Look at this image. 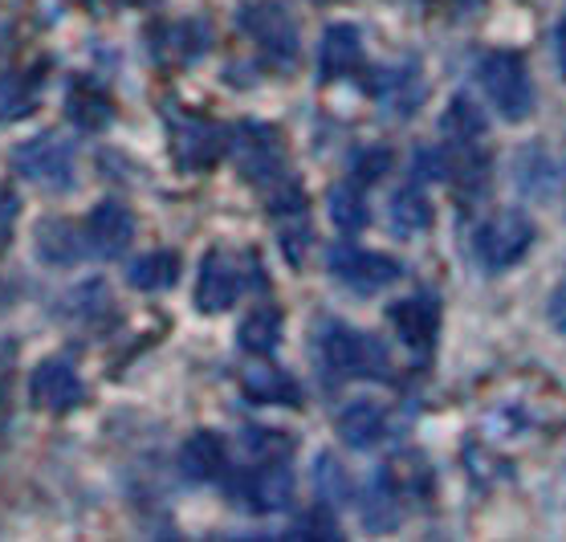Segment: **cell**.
I'll return each instance as SVG.
<instances>
[{"instance_id": "44dd1931", "label": "cell", "mask_w": 566, "mask_h": 542, "mask_svg": "<svg viewBox=\"0 0 566 542\" xmlns=\"http://www.w3.org/2000/svg\"><path fill=\"white\" fill-rule=\"evenodd\" d=\"M331 220H335L343 232H363V229H367L371 208H367L363 184H335V188H331Z\"/></svg>"}, {"instance_id": "836d02e7", "label": "cell", "mask_w": 566, "mask_h": 542, "mask_svg": "<svg viewBox=\"0 0 566 542\" xmlns=\"http://www.w3.org/2000/svg\"><path fill=\"white\" fill-rule=\"evenodd\" d=\"M17 212H21V200H17V196L9 192V188H0V249L13 241Z\"/></svg>"}, {"instance_id": "603a6c76", "label": "cell", "mask_w": 566, "mask_h": 542, "mask_svg": "<svg viewBox=\"0 0 566 542\" xmlns=\"http://www.w3.org/2000/svg\"><path fill=\"white\" fill-rule=\"evenodd\" d=\"M65 118L74 123L77 131H103L111 118H115V106L106 103L98 91H86V86H74V94L65 98Z\"/></svg>"}, {"instance_id": "5b68a950", "label": "cell", "mask_w": 566, "mask_h": 542, "mask_svg": "<svg viewBox=\"0 0 566 542\" xmlns=\"http://www.w3.org/2000/svg\"><path fill=\"white\" fill-rule=\"evenodd\" d=\"M13 168L29 184L62 192V188L74 184V143L65 139L62 131H41V135L25 139L13 152Z\"/></svg>"}, {"instance_id": "8992f818", "label": "cell", "mask_w": 566, "mask_h": 542, "mask_svg": "<svg viewBox=\"0 0 566 542\" xmlns=\"http://www.w3.org/2000/svg\"><path fill=\"white\" fill-rule=\"evenodd\" d=\"M229 152L245 180L265 184V188L285 180V143L270 123H245V127L229 131Z\"/></svg>"}, {"instance_id": "83f0119b", "label": "cell", "mask_w": 566, "mask_h": 542, "mask_svg": "<svg viewBox=\"0 0 566 542\" xmlns=\"http://www.w3.org/2000/svg\"><path fill=\"white\" fill-rule=\"evenodd\" d=\"M65 310L77 314V319H98L103 310H111V290H106L103 278H91V282H82L70 290L65 298Z\"/></svg>"}, {"instance_id": "277c9868", "label": "cell", "mask_w": 566, "mask_h": 542, "mask_svg": "<svg viewBox=\"0 0 566 542\" xmlns=\"http://www.w3.org/2000/svg\"><path fill=\"white\" fill-rule=\"evenodd\" d=\"M534 246V220L517 208H505L497 217H490L473 237V253L485 273H502L510 265L526 258V249Z\"/></svg>"}, {"instance_id": "1f68e13d", "label": "cell", "mask_w": 566, "mask_h": 542, "mask_svg": "<svg viewBox=\"0 0 566 542\" xmlns=\"http://www.w3.org/2000/svg\"><path fill=\"white\" fill-rule=\"evenodd\" d=\"M290 534H294V539H338L335 514H331V510H314V514L302 518V527H294Z\"/></svg>"}, {"instance_id": "8fae6325", "label": "cell", "mask_w": 566, "mask_h": 542, "mask_svg": "<svg viewBox=\"0 0 566 542\" xmlns=\"http://www.w3.org/2000/svg\"><path fill=\"white\" fill-rule=\"evenodd\" d=\"M232 498H241L253 514H273L294 502V478L282 461H261V469L232 478Z\"/></svg>"}, {"instance_id": "f1b7e54d", "label": "cell", "mask_w": 566, "mask_h": 542, "mask_svg": "<svg viewBox=\"0 0 566 542\" xmlns=\"http://www.w3.org/2000/svg\"><path fill=\"white\" fill-rule=\"evenodd\" d=\"M245 449L261 461H285L294 449V437L285 432H270V428H245Z\"/></svg>"}, {"instance_id": "f546056e", "label": "cell", "mask_w": 566, "mask_h": 542, "mask_svg": "<svg viewBox=\"0 0 566 542\" xmlns=\"http://www.w3.org/2000/svg\"><path fill=\"white\" fill-rule=\"evenodd\" d=\"M416 180H449L452 176V155H444L440 147H416Z\"/></svg>"}, {"instance_id": "d6a6232c", "label": "cell", "mask_w": 566, "mask_h": 542, "mask_svg": "<svg viewBox=\"0 0 566 542\" xmlns=\"http://www.w3.org/2000/svg\"><path fill=\"white\" fill-rule=\"evenodd\" d=\"M306 246H310V229H306V220H297V229H294V220L282 229V249H285V258H290V265H302V258H306Z\"/></svg>"}, {"instance_id": "d6986e66", "label": "cell", "mask_w": 566, "mask_h": 542, "mask_svg": "<svg viewBox=\"0 0 566 542\" xmlns=\"http://www.w3.org/2000/svg\"><path fill=\"white\" fill-rule=\"evenodd\" d=\"M387 220H391L396 237L428 232L432 229V200H428L420 188H403V192L391 196V205H387Z\"/></svg>"}, {"instance_id": "4316f807", "label": "cell", "mask_w": 566, "mask_h": 542, "mask_svg": "<svg viewBox=\"0 0 566 542\" xmlns=\"http://www.w3.org/2000/svg\"><path fill=\"white\" fill-rule=\"evenodd\" d=\"M314 486H318V493L326 498V502H347L350 498V478L347 469L338 465V457H331V452H322L318 461H314Z\"/></svg>"}, {"instance_id": "9c48e42d", "label": "cell", "mask_w": 566, "mask_h": 542, "mask_svg": "<svg viewBox=\"0 0 566 542\" xmlns=\"http://www.w3.org/2000/svg\"><path fill=\"white\" fill-rule=\"evenodd\" d=\"M387 323L399 335V343L424 359L428 351L437 347L440 335V302L432 294H412V298H399L396 306L387 310Z\"/></svg>"}, {"instance_id": "2e32d148", "label": "cell", "mask_w": 566, "mask_h": 542, "mask_svg": "<svg viewBox=\"0 0 566 542\" xmlns=\"http://www.w3.org/2000/svg\"><path fill=\"white\" fill-rule=\"evenodd\" d=\"M318 65H322V77L331 82V77H343L350 70H359L363 65V33L355 25H326L322 33V45H318Z\"/></svg>"}, {"instance_id": "30bf717a", "label": "cell", "mask_w": 566, "mask_h": 542, "mask_svg": "<svg viewBox=\"0 0 566 542\" xmlns=\"http://www.w3.org/2000/svg\"><path fill=\"white\" fill-rule=\"evenodd\" d=\"M245 290V273H241V261L232 258L229 249H212L200 265V282H196V310L205 314H224V310L241 298Z\"/></svg>"}, {"instance_id": "52a82bcc", "label": "cell", "mask_w": 566, "mask_h": 542, "mask_svg": "<svg viewBox=\"0 0 566 542\" xmlns=\"http://www.w3.org/2000/svg\"><path fill=\"white\" fill-rule=\"evenodd\" d=\"M229 152V131L217 127L212 118L200 115H176L171 111V155L184 171H205L220 164V155Z\"/></svg>"}, {"instance_id": "7a4b0ae2", "label": "cell", "mask_w": 566, "mask_h": 542, "mask_svg": "<svg viewBox=\"0 0 566 542\" xmlns=\"http://www.w3.org/2000/svg\"><path fill=\"white\" fill-rule=\"evenodd\" d=\"M476 77L490 94V103L497 106V115L510 118V123H522V118L534 111V86H530V70L522 62V53L514 50H493L476 62Z\"/></svg>"}, {"instance_id": "3957f363", "label": "cell", "mask_w": 566, "mask_h": 542, "mask_svg": "<svg viewBox=\"0 0 566 542\" xmlns=\"http://www.w3.org/2000/svg\"><path fill=\"white\" fill-rule=\"evenodd\" d=\"M318 355L326 363V372L335 375H363V379H375V375H387V355L384 347L375 343L371 335L363 331H350L347 323H318Z\"/></svg>"}, {"instance_id": "7c38bea8", "label": "cell", "mask_w": 566, "mask_h": 542, "mask_svg": "<svg viewBox=\"0 0 566 542\" xmlns=\"http://www.w3.org/2000/svg\"><path fill=\"white\" fill-rule=\"evenodd\" d=\"M82 375L74 372L70 359H45L38 372L29 375V400L45 408V413H70L77 400H82Z\"/></svg>"}, {"instance_id": "ba28073f", "label": "cell", "mask_w": 566, "mask_h": 542, "mask_svg": "<svg viewBox=\"0 0 566 542\" xmlns=\"http://www.w3.org/2000/svg\"><path fill=\"white\" fill-rule=\"evenodd\" d=\"M326 265H331V273H335L338 282H347L359 294H375V290L399 282V273H403L396 258H384V253L359 246H335L326 253Z\"/></svg>"}, {"instance_id": "5bb4252c", "label": "cell", "mask_w": 566, "mask_h": 542, "mask_svg": "<svg viewBox=\"0 0 566 542\" xmlns=\"http://www.w3.org/2000/svg\"><path fill=\"white\" fill-rule=\"evenodd\" d=\"M241 392H245L253 404H282V408H297V404H302L297 379L285 375L282 367H273L265 355H258V359L241 372Z\"/></svg>"}, {"instance_id": "7402d4cb", "label": "cell", "mask_w": 566, "mask_h": 542, "mask_svg": "<svg viewBox=\"0 0 566 542\" xmlns=\"http://www.w3.org/2000/svg\"><path fill=\"white\" fill-rule=\"evenodd\" d=\"M237 338H241V347H245L249 355H273L277 338H282V314H277L273 306L253 310L245 323H241Z\"/></svg>"}, {"instance_id": "e575fe53", "label": "cell", "mask_w": 566, "mask_h": 542, "mask_svg": "<svg viewBox=\"0 0 566 542\" xmlns=\"http://www.w3.org/2000/svg\"><path fill=\"white\" fill-rule=\"evenodd\" d=\"M551 323L558 335H566V278L554 285V294H551Z\"/></svg>"}, {"instance_id": "e0dca14e", "label": "cell", "mask_w": 566, "mask_h": 542, "mask_svg": "<svg viewBox=\"0 0 566 542\" xmlns=\"http://www.w3.org/2000/svg\"><path fill=\"white\" fill-rule=\"evenodd\" d=\"M335 428H338V437H343V445H350V449H371V445H379V437H384L387 416L379 404L359 400V404H350V408H343Z\"/></svg>"}, {"instance_id": "484cf974", "label": "cell", "mask_w": 566, "mask_h": 542, "mask_svg": "<svg viewBox=\"0 0 566 542\" xmlns=\"http://www.w3.org/2000/svg\"><path fill=\"white\" fill-rule=\"evenodd\" d=\"M38 106V91L21 74H0V127H9L17 118H25Z\"/></svg>"}, {"instance_id": "4fadbf2b", "label": "cell", "mask_w": 566, "mask_h": 542, "mask_svg": "<svg viewBox=\"0 0 566 542\" xmlns=\"http://www.w3.org/2000/svg\"><path fill=\"white\" fill-rule=\"evenodd\" d=\"M86 232H91V249L103 258H123L135 241V217L123 200H103L91 208L86 217Z\"/></svg>"}, {"instance_id": "ac0fdd59", "label": "cell", "mask_w": 566, "mask_h": 542, "mask_svg": "<svg viewBox=\"0 0 566 542\" xmlns=\"http://www.w3.org/2000/svg\"><path fill=\"white\" fill-rule=\"evenodd\" d=\"M180 469L184 478L192 481H212L224 469V440L217 437V432H192V437L184 440L180 449Z\"/></svg>"}, {"instance_id": "6da1fadb", "label": "cell", "mask_w": 566, "mask_h": 542, "mask_svg": "<svg viewBox=\"0 0 566 542\" xmlns=\"http://www.w3.org/2000/svg\"><path fill=\"white\" fill-rule=\"evenodd\" d=\"M237 25L273 65H290L297 58L302 33H297V17L285 0H249L237 13Z\"/></svg>"}, {"instance_id": "9a60e30c", "label": "cell", "mask_w": 566, "mask_h": 542, "mask_svg": "<svg viewBox=\"0 0 566 542\" xmlns=\"http://www.w3.org/2000/svg\"><path fill=\"white\" fill-rule=\"evenodd\" d=\"M33 249H38V258L53 270H62V265H77L82 253H86V241H82V232L62 217H50L41 220L38 232H33Z\"/></svg>"}, {"instance_id": "d590c367", "label": "cell", "mask_w": 566, "mask_h": 542, "mask_svg": "<svg viewBox=\"0 0 566 542\" xmlns=\"http://www.w3.org/2000/svg\"><path fill=\"white\" fill-rule=\"evenodd\" d=\"M554 50H558V65H563V74H566V17L558 21V29H554Z\"/></svg>"}, {"instance_id": "4dcf8cb0", "label": "cell", "mask_w": 566, "mask_h": 542, "mask_svg": "<svg viewBox=\"0 0 566 542\" xmlns=\"http://www.w3.org/2000/svg\"><path fill=\"white\" fill-rule=\"evenodd\" d=\"M387 168H391V152H387V147H363V152L355 155V184L384 180Z\"/></svg>"}, {"instance_id": "ffe728a7", "label": "cell", "mask_w": 566, "mask_h": 542, "mask_svg": "<svg viewBox=\"0 0 566 542\" xmlns=\"http://www.w3.org/2000/svg\"><path fill=\"white\" fill-rule=\"evenodd\" d=\"M180 278V258L171 249H155L147 258H135L127 265V282L135 290H168Z\"/></svg>"}, {"instance_id": "d4e9b609", "label": "cell", "mask_w": 566, "mask_h": 542, "mask_svg": "<svg viewBox=\"0 0 566 542\" xmlns=\"http://www.w3.org/2000/svg\"><path fill=\"white\" fill-rule=\"evenodd\" d=\"M440 131H449L461 147H473L481 139V131H485V115H481V106L469 94H457L449 103V111H444V118H440Z\"/></svg>"}, {"instance_id": "cb8c5ba5", "label": "cell", "mask_w": 566, "mask_h": 542, "mask_svg": "<svg viewBox=\"0 0 566 542\" xmlns=\"http://www.w3.org/2000/svg\"><path fill=\"white\" fill-rule=\"evenodd\" d=\"M375 91H379V98L384 103L396 106V115H408V111H416V103L424 98V82H420V74L416 70H391V74H379V82H375Z\"/></svg>"}]
</instances>
